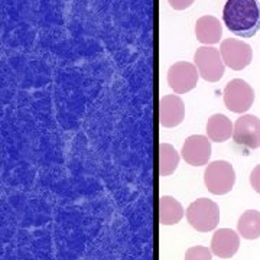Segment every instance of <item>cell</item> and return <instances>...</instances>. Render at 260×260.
Instances as JSON below:
<instances>
[{
    "label": "cell",
    "instance_id": "9",
    "mask_svg": "<svg viewBox=\"0 0 260 260\" xmlns=\"http://www.w3.org/2000/svg\"><path fill=\"white\" fill-rule=\"evenodd\" d=\"M181 155L186 164L192 167H203L207 165L208 160L211 158V142L208 136L203 135H192L186 138Z\"/></svg>",
    "mask_w": 260,
    "mask_h": 260
},
{
    "label": "cell",
    "instance_id": "11",
    "mask_svg": "<svg viewBox=\"0 0 260 260\" xmlns=\"http://www.w3.org/2000/svg\"><path fill=\"white\" fill-rule=\"evenodd\" d=\"M240 247V237L232 229H220L214 233L211 240V251L217 257L230 259Z\"/></svg>",
    "mask_w": 260,
    "mask_h": 260
},
{
    "label": "cell",
    "instance_id": "3",
    "mask_svg": "<svg viewBox=\"0 0 260 260\" xmlns=\"http://www.w3.org/2000/svg\"><path fill=\"white\" fill-rule=\"evenodd\" d=\"M204 182L211 194H229L236 184V171L230 162L215 160L205 168Z\"/></svg>",
    "mask_w": 260,
    "mask_h": 260
},
{
    "label": "cell",
    "instance_id": "4",
    "mask_svg": "<svg viewBox=\"0 0 260 260\" xmlns=\"http://www.w3.org/2000/svg\"><path fill=\"white\" fill-rule=\"evenodd\" d=\"M254 102V90L244 80L234 78L224 88V104L233 113L243 114L249 112Z\"/></svg>",
    "mask_w": 260,
    "mask_h": 260
},
{
    "label": "cell",
    "instance_id": "12",
    "mask_svg": "<svg viewBox=\"0 0 260 260\" xmlns=\"http://www.w3.org/2000/svg\"><path fill=\"white\" fill-rule=\"evenodd\" d=\"M195 35L197 39L204 45L218 44L223 37V26L220 20L214 16H203L195 23Z\"/></svg>",
    "mask_w": 260,
    "mask_h": 260
},
{
    "label": "cell",
    "instance_id": "1",
    "mask_svg": "<svg viewBox=\"0 0 260 260\" xmlns=\"http://www.w3.org/2000/svg\"><path fill=\"white\" fill-rule=\"evenodd\" d=\"M223 22L237 37H254L260 30V3L257 0H227Z\"/></svg>",
    "mask_w": 260,
    "mask_h": 260
},
{
    "label": "cell",
    "instance_id": "17",
    "mask_svg": "<svg viewBox=\"0 0 260 260\" xmlns=\"http://www.w3.org/2000/svg\"><path fill=\"white\" fill-rule=\"evenodd\" d=\"M184 260H213V254L205 246H194L185 251Z\"/></svg>",
    "mask_w": 260,
    "mask_h": 260
},
{
    "label": "cell",
    "instance_id": "5",
    "mask_svg": "<svg viewBox=\"0 0 260 260\" xmlns=\"http://www.w3.org/2000/svg\"><path fill=\"white\" fill-rule=\"evenodd\" d=\"M194 62L205 81L217 83L223 78L225 64L218 49L213 47L198 48L194 54Z\"/></svg>",
    "mask_w": 260,
    "mask_h": 260
},
{
    "label": "cell",
    "instance_id": "10",
    "mask_svg": "<svg viewBox=\"0 0 260 260\" xmlns=\"http://www.w3.org/2000/svg\"><path fill=\"white\" fill-rule=\"evenodd\" d=\"M185 117V106L179 95H164L159 103V121L164 127H175Z\"/></svg>",
    "mask_w": 260,
    "mask_h": 260
},
{
    "label": "cell",
    "instance_id": "19",
    "mask_svg": "<svg viewBox=\"0 0 260 260\" xmlns=\"http://www.w3.org/2000/svg\"><path fill=\"white\" fill-rule=\"evenodd\" d=\"M195 0H168L169 6L175 10H185L192 6Z\"/></svg>",
    "mask_w": 260,
    "mask_h": 260
},
{
    "label": "cell",
    "instance_id": "6",
    "mask_svg": "<svg viewBox=\"0 0 260 260\" xmlns=\"http://www.w3.org/2000/svg\"><path fill=\"white\" fill-rule=\"evenodd\" d=\"M200 71L197 65L181 61L168 70V84L177 94H185L194 90L198 84Z\"/></svg>",
    "mask_w": 260,
    "mask_h": 260
},
{
    "label": "cell",
    "instance_id": "14",
    "mask_svg": "<svg viewBox=\"0 0 260 260\" xmlns=\"http://www.w3.org/2000/svg\"><path fill=\"white\" fill-rule=\"evenodd\" d=\"M184 217V208L174 197L164 195L159 201V220L164 225L178 224Z\"/></svg>",
    "mask_w": 260,
    "mask_h": 260
},
{
    "label": "cell",
    "instance_id": "15",
    "mask_svg": "<svg viewBox=\"0 0 260 260\" xmlns=\"http://www.w3.org/2000/svg\"><path fill=\"white\" fill-rule=\"evenodd\" d=\"M237 230L243 239L256 240L260 237V213L256 210H247L240 215Z\"/></svg>",
    "mask_w": 260,
    "mask_h": 260
},
{
    "label": "cell",
    "instance_id": "7",
    "mask_svg": "<svg viewBox=\"0 0 260 260\" xmlns=\"http://www.w3.org/2000/svg\"><path fill=\"white\" fill-rule=\"evenodd\" d=\"M220 54L224 64L234 71H242L253 59V51L249 44L239 39H224L220 45Z\"/></svg>",
    "mask_w": 260,
    "mask_h": 260
},
{
    "label": "cell",
    "instance_id": "16",
    "mask_svg": "<svg viewBox=\"0 0 260 260\" xmlns=\"http://www.w3.org/2000/svg\"><path fill=\"white\" fill-rule=\"evenodd\" d=\"M179 165V153L168 143L159 145V171L162 177H168L177 171Z\"/></svg>",
    "mask_w": 260,
    "mask_h": 260
},
{
    "label": "cell",
    "instance_id": "8",
    "mask_svg": "<svg viewBox=\"0 0 260 260\" xmlns=\"http://www.w3.org/2000/svg\"><path fill=\"white\" fill-rule=\"evenodd\" d=\"M233 140L246 149L260 148V119L254 114H243L234 123Z\"/></svg>",
    "mask_w": 260,
    "mask_h": 260
},
{
    "label": "cell",
    "instance_id": "13",
    "mask_svg": "<svg viewBox=\"0 0 260 260\" xmlns=\"http://www.w3.org/2000/svg\"><path fill=\"white\" fill-rule=\"evenodd\" d=\"M234 124L224 114H214L207 121V136L211 142L221 143L233 136Z\"/></svg>",
    "mask_w": 260,
    "mask_h": 260
},
{
    "label": "cell",
    "instance_id": "2",
    "mask_svg": "<svg viewBox=\"0 0 260 260\" xmlns=\"http://www.w3.org/2000/svg\"><path fill=\"white\" fill-rule=\"evenodd\" d=\"M186 220L197 232H211L220 221V208L211 200L200 198L186 208Z\"/></svg>",
    "mask_w": 260,
    "mask_h": 260
},
{
    "label": "cell",
    "instance_id": "18",
    "mask_svg": "<svg viewBox=\"0 0 260 260\" xmlns=\"http://www.w3.org/2000/svg\"><path fill=\"white\" fill-rule=\"evenodd\" d=\"M250 185L257 194H260V165L253 168L250 172Z\"/></svg>",
    "mask_w": 260,
    "mask_h": 260
}]
</instances>
